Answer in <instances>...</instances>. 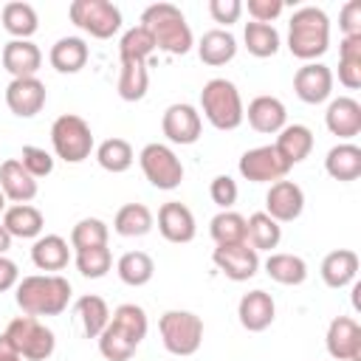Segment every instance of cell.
I'll list each match as a JSON object with an SVG mask.
<instances>
[{
  "instance_id": "1",
  "label": "cell",
  "mask_w": 361,
  "mask_h": 361,
  "mask_svg": "<svg viewBox=\"0 0 361 361\" xmlns=\"http://www.w3.org/2000/svg\"><path fill=\"white\" fill-rule=\"evenodd\" d=\"M17 307L25 316H59L71 302V282L62 274H31L14 288Z\"/></svg>"
},
{
  "instance_id": "2",
  "label": "cell",
  "mask_w": 361,
  "mask_h": 361,
  "mask_svg": "<svg viewBox=\"0 0 361 361\" xmlns=\"http://www.w3.org/2000/svg\"><path fill=\"white\" fill-rule=\"evenodd\" d=\"M141 25L152 34V42L158 51H166L172 56H183L192 51L195 37L183 17V11L172 3H152L141 14Z\"/></svg>"
},
{
  "instance_id": "3",
  "label": "cell",
  "mask_w": 361,
  "mask_h": 361,
  "mask_svg": "<svg viewBox=\"0 0 361 361\" xmlns=\"http://www.w3.org/2000/svg\"><path fill=\"white\" fill-rule=\"evenodd\" d=\"M288 48L302 62H316L330 48V17L316 6H302L288 23Z\"/></svg>"
},
{
  "instance_id": "4",
  "label": "cell",
  "mask_w": 361,
  "mask_h": 361,
  "mask_svg": "<svg viewBox=\"0 0 361 361\" xmlns=\"http://www.w3.org/2000/svg\"><path fill=\"white\" fill-rule=\"evenodd\" d=\"M200 110L206 116V121L214 127V130H237L243 124V96L237 90L234 82L217 76V79H209L200 90Z\"/></svg>"
},
{
  "instance_id": "5",
  "label": "cell",
  "mask_w": 361,
  "mask_h": 361,
  "mask_svg": "<svg viewBox=\"0 0 361 361\" xmlns=\"http://www.w3.org/2000/svg\"><path fill=\"white\" fill-rule=\"evenodd\" d=\"M158 333L172 355H195L203 344V319L192 310H166L158 319Z\"/></svg>"
},
{
  "instance_id": "6",
  "label": "cell",
  "mask_w": 361,
  "mask_h": 361,
  "mask_svg": "<svg viewBox=\"0 0 361 361\" xmlns=\"http://www.w3.org/2000/svg\"><path fill=\"white\" fill-rule=\"evenodd\" d=\"M51 147L56 158H62L65 164H82L93 152L90 124L76 113H62L51 124Z\"/></svg>"
},
{
  "instance_id": "7",
  "label": "cell",
  "mask_w": 361,
  "mask_h": 361,
  "mask_svg": "<svg viewBox=\"0 0 361 361\" xmlns=\"http://www.w3.org/2000/svg\"><path fill=\"white\" fill-rule=\"evenodd\" d=\"M8 344L25 358V361H45L54 355L56 350V338H54V330L45 327L37 316H17L8 322L6 333Z\"/></svg>"
},
{
  "instance_id": "8",
  "label": "cell",
  "mask_w": 361,
  "mask_h": 361,
  "mask_svg": "<svg viewBox=\"0 0 361 361\" xmlns=\"http://www.w3.org/2000/svg\"><path fill=\"white\" fill-rule=\"evenodd\" d=\"M68 17L76 28L96 39H110L121 28V11L110 0H73L68 6Z\"/></svg>"
},
{
  "instance_id": "9",
  "label": "cell",
  "mask_w": 361,
  "mask_h": 361,
  "mask_svg": "<svg viewBox=\"0 0 361 361\" xmlns=\"http://www.w3.org/2000/svg\"><path fill=\"white\" fill-rule=\"evenodd\" d=\"M138 164H141V172L144 178L155 186V189H164V192H172L180 186L183 180V164L180 158L175 155L172 147L166 144H147L141 152H138Z\"/></svg>"
},
{
  "instance_id": "10",
  "label": "cell",
  "mask_w": 361,
  "mask_h": 361,
  "mask_svg": "<svg viewBox=\"0 0 361 361\" xmlns=\"http://www.w3.org/2000/svg\"><path fill=\"white\" fill-rule=\"evenodd\" d=\"M237 169L251 183H276V180H285V175H288L290 166L279 158V152L274 149V144H265V147L245 149L240 155Z\"/></svg>"
},
{
  "instance_id": "11",
  "label": "cell",
  "mask_w": 361,
  "mask_h": 361,
  "mask_svg": "<svg viewBox=\"0 0 361 361\" xmlns=\"http://www.w3.org/2000/svg\"><path fill=\"white\" fill-rule=\"evenodd\" d=\"M212 262L214 268L228 276L231 282H245L259 271V254L248 245V243H237V245H217L212 251Z\"/></svg>"
},
{
  "instance_id": "12",
  "label": "cell",
  "mask_w": 361,
  "mask_h": 361,
  "mask_svg": "<svg viewBox=\"0 0 361 361\" xmlns=\"http://www.w3.org/2000/svg\"><path fill=\"white\" fill-rule=\"evenodd\" d=\"M161 130L166 135V141L172 144H180V147H189L200 138V130H203V118L200 113L192 107V104H183V102H175L164 110L161 116Z\"/></svg>"
},
{
  "instance_id": "13",
  "label": "cell",
  "mask_w": 361,
  "mask_h": 361,
  "mask_svg": "<svg viewBox=\"0 0 361 361\" xmlns=\"http://www.w3.org/2000/svg\"><path fill=\"white\" fill-rule=\"evenodd\" d=\"M324 344L336 361H361V324L353 316H336L327 324Z\"/></svg>"
},
{
  "instance_id": "14",
  "label": "cell",
  "mask_w": 361,
  "mask_h": 361,
  "mask_svg": "<svg viewBox=\"0 0 361 361\" xmlns=\"http://www.w3.org/2000/svg\"><path fill=\"white\" fill-rule=\"evenodd\" d=\"M293 93L305 104H322L333 93V71L322 62H305L293 73Z\"/></svg>"
},
{
  "instance_id": "15",
  "label": "cell",
  "mask_w": 361,
  "mask_h": 361,
  "mask_svg": "<svg viewBox=\"0 0 361 361\" xmlns=\"http://www.w3.org/2000/svg\"><path fill=\"white\" fill-rule=\"evenodd\" d=\"M45 85L37 76L28 79H11L6 87V104L17 118H34L45 107Z\"/></svg>"
},
{
  "instance_id": "16",
  "label": "cell",
  "mask_w": 361,
  "mask_h": 361,
  "mask_svg": "<svg viewBox=\"0 0 361 361\" xmlns=\"http://www.w3.org/2000/svg\"><path fill=\"white\" fill-rule=\"evenodd\" d=\"M305 212V192L293 180H276L271 183L265 195V214L276 223H290Z\"/></svg>"
},
{
  "instance_id": "17",
  "label": "cell",
  "mask_w": 361,
  "mask_h": 361,
  "mask_svg": "<svg viewBox=\"0 0 361 361\" xmlns=\"http://www.w3.org/2000/svg\"><path fill=\"white\" fill-rule=\"evenodd\" d=\"M158 231H161V237L166 243H175V245L192 243L195 234H197L195 214L180 200H169V203H164L158 209Z\"/></svg>"
},
{
  "instance_id": "18",
  "label": "cell",
  "mask_w": 361,
  "mask_h": 361,
  "mask_svg": "<svg viewBox=\"0 0 361 361\" xmlns=\"http://www.w3.org/2000/svg\"><path fill=\"white\" fill-rule=\"evenodd\" d=\"M274 316H276V305H274V296L265 293V290H248L240 296V305H237V319L240 324L248 330V333H262L274 324Z\"/></svg>"
},
{
  "instance_id": "19",
  "label": "cell",
  "mask_w": 361,
  "mask_h": 361,
  "mask_svg": "<svg viewBox=\"0 0 361 361\" xmlns=\"http://www.w3.org/2000/svg\"><path fill=\"white\" fill-rule=\"evenodd\" d=\"M243 118H248L251 130H257L262 135H276L288 124V110L276 96H257L248 102Z\"/></svg>"
},
{
  "instance_id": "20",
  "label": "cell",
  "mask_w": 361,
  "mask_h": 361,
  "mask_svg": "<svg viewBox=\"0 0 361 361\" xmlns=\"http://www.w3.org/2000/svg\"><path fill=\"white\" fill-rule=\"evenodd\" d=\"M0 59H3V68L14 79H28V76H37L42 65V51L31 39H11L3 45Z\"/></svg>"
},
{
  "instance_id": "21",
  "label": "cell",
  "mask_w": 361,
  "mask_h": 361,
  "mask_svg": "<svg viewBox=\"0 0 361 361\" xmlns=\"http://www.w3.org/2000/svg\"><path fill=\"white\" fill-rule=\"evenodd\" d=\"M324 124L333 135L350 141L361 133V104L353 99V96H338L327 104V113H324Z\"/></svg>"
},
{
  "instance_id": "22",
  "label": "cell",
  "mask_w": 361,
  "mask_h": 361,
  "mask_svg": "<svg viewBox=\"0 0 361 361\" xmlns=\"http://www.w3.org/2000/svg\"><path fill=\"white\" fill-rule=\"evenodd\" d=\"M0 189L11 203H31L39 192V183L25 172V166L17 158H8L0 164Z\"/></svg>"
},
{
  "instance_id": "23",
  "label": "cell",
  "mask_w": 361,
  "mask_h": 361,
  "mask_svg": "<svg viewBox=\"0 0 361 361\" xmlns=\"http://www.w3.org/2000/svg\"><path fill=\"white\" fill-rule=\"evenodd\" d=\"M0 223L6 226V231L11 237H20V240H37L42 234V228H45L42 212L37 206H31V203H11V206H6Z\"/></svg>"
},
{
  "instance_id": "24",
  "label": "cell",
  "mask_w": 361,
  "mask_h": 361,
  "mask_svg": "<svg viewBox=\"0 0 361 361\" xmlns=\"http://www.w3.org/2000/svg\"><path fill=\"white\" fill-rule=\"evenodd\" d=\"M274 149L279 152V158L288 166L302 164L310 155V149H313V133H310V127H305V124H285L276 133Z\"/></svg>"
},
{
  "instance_id": "25",
  "label": "cell",
  "mask_w": 361,
  "mask_h": 361,
  "mask_svg": "<svg viewBox=\"0 0 361 361\" xmlns=\"http://www.w3.org/2000/svg\"><path fill=\"white\" fill-rule=\"evenodd\" d=\"M87 56L90 48L82 37H59L48 51V62L59 73H79L87 65Z\"/></svg>"
},
{
  "instance_id": "26",
  "label": "cell",
  "mask_w": 361,
  "mask_h": 361,
  "mask_svg": "<svg viewBox=\"0 0 361 361\" xmlns=\"http://www.w3.org/2000/svg\"><path fill=\"white\" fill-rule=\"evenodd\" d=\"M68 259H71V248H68V240L59 234H39L31 245V262L45 274L62 271Z\"/></svg>"
},
{
  "instance_id": "27",
  "label": "cell",
  "mask_w": 361,
  "mask_h": 361,
  "mask_svg": "<svg viewBox=\"0 0 361 361\" xmlns=\"http://www.w3.org/2000/svg\"><path fill=\"white\" fill-rule=\"evenodd\" d=\"M324 172L333 180H341V183L358 180L361 178V147H355L350 141H341V144L330 147V152L324 158Z\"/></svg>"
},
{
  "instance_id": "28",
  "label": "cell",
  "mask_w": 361,
  "mask_h": 361,
  "mask_svg": "<svg viewBox=\"0 0 361 361\" xmlns=\"http://www.w3.org/2000/svg\"><path fill=\"white\" fill-rule=\"evenodd\" d=\"M358 274V254L353 248H336L322 259V279L327 288H347L355 282Z\"/></svg>"
},
{
  "instance_id": "29",
  "label": "cell",
  "mask_w": 361,
  "mask_h": 361,
  "mask_svg": "<svg viewBox=\"0 0 361 361\" xmlns=\"http://www.w3.org/2000/svg\"><path fill=\"white\" fill-rule=\"evenodd\" d=\"M197 56L203 65H212V68H220L226 62H231L237 56V39L231 31L226 28H212L200 37L197 42Z\"/></svg>"
},
{
  "instance_id": "30",
  "label": "cell",
  "mask_w": 361,
  "mask_h": 361,
  "mask_svg": "<svg viewBox=\"0 0 361 361\" xmlns=\"http://www.w3.org/2000/svg\"><path fill=\"white\" fill-rule=\"evenodd\" d=\"M3 28L14 37V39H31L39 28V20H37V11L31 3H23V0H11L3 6Z\"/></svg>"
},
{
  "instance_id": "31",
  "label": "cell",
  "mask_w": 361,
  "mask_h": 361,
  "mask_svg": "<svg viewBox=\"0 0 361 361\" xmlns=\"http://www.w3.org/2000/svg\"><path fill=\"white\" fill-rule=\"evenodd\" d=\"M155 226L152 212L144 203H124L113 217V231L118 237H144Z\"/></svg>"
},
{
  "instance_id": "32",
  "label": "cell",
  "mask_w": 361,
  "mask_h": 361,
  "mask_svg": "<svg viewBox=\"0 0 361 361\" xmlns=\"http://www.w3.org/2000/svg\"><path fill=\"white\" fill-rule=\"evenodd\" d=\"M282 240V226L268 217L265 212H254L248 220H245V243L259 254V251H271L276 248Z\"/></svg>"
},
{
  "instance_id": "33",
  "label": "cell",
  "mask_w": 361,
  "mask_h": 361,
  "mask_svg": "<svg viewBox=\"0 0 361 361\" xmlns=\"http://www.w3.org/2000/svg\"><path fill=\"white\" fill-rule=\"evenodd\" d=\"M265 274L279 285H302L307 279V262L299 254L276 251L265 259Z\"/></svg>"
},
{
  "instance_id": "34",
  "label": "cell",
  "mask_w": 361,
  "mask_h": 361,
  "mask_svg": "<svg viewBox=\"0 0 361 361\" xmlns=\"http://www.w3.org/2000/svg\"><path fill=\"white\" fill-rule=\"evenodd\" d=\"M76 316H79V322H82L85 338H99L102 330H104L107 322H110V307H107V302H104L102 296L85 293V296L76 299Z\"/></svg>"
},
{
  "instance_id": "35",
  "label": "cell",
  "mask_w": 361,
  "mask_h": 361,
  "mask_svg": "<svg viewBox=\"0 0 361 361\" xmlns=\"http://www.w3.org/2000/svg\"><path fill=\"white\" fill-rule=\"evenodd\" d=\"M116 274H118V279H121L124 285L141 288V285H147V282L152 279L155 262H152V257H149L147 251H127V254L118 257Z\"/></svg>"
},
{
  "instance_id": "36",
  "label": "cell",
  "mask_w": 361,
  "mask_h": 361,
  "mask_svg": "<svg viewBox=\"0 0 361 361\" xmlns=\"http://www.w3.org/2000/svg\"><path fill=\"white\" fill-rule=\"evenodd\" d=\"M338 82L347 90L361 87V37H341L338 45Z\"/></svg>"
},
{
  "instance_id": "37",
  "label": "cell",
  "mask_w": 361,
  "mask_h": 361,
  "mask_svg": "<svg viewBox=\"0 0 361 361\" xmlns=\"http://www.w3.org/2000/svg\"><path fill=\"white\" fill-rule=\"evenodd\" d=\"M96 161L104 172H113V175H121L133 166L135 161V152L130 147V141L124 138H104L99 147H96Z\"/></svg>"
},
{
  "instance_id": "38",
  "label": "cell",
  "mask_w": 361,
  "mask_h": 361,
  "mask_svg": "<svg viewBox=\"0 0 361 361\" xmlns=\"http://www.w3.org/2000/svg\"><path fill=\"white\" fill-rule=\"evenodd\" d=\"M243 42H245L251 56L268 59V56H274L279 51V31L274 25H268V23H245Z\"/></svg>"
},
{
  "instance_id": "39",
  "label": "cell",
  "mask_w": 361,
  "mask_h": 361,
  "mask_svg": "<svg viewBox=\"0 0 361 361\" xmlns=\"http://www.w3.org/2000/svg\"><path fill=\"white\" fill-rule=\"evenodd\" d=\"M147 87H149V71H147V62H135V59H127L121 62V73H118V96L124 102H141L147 96Z\"/></svg>"
},
{
  "instance_id": "40",
  "label": "cell",
  "mask_w": 361,
  "mask_h": 361,
  "mask_svg": "<svg viewBox=\"0 0 361 361\" xmlns=\"http://www.w3.org/2000/svg\"><path fill=\"white\" fill-rule=\"evenodd\" d=\"M110 324H113L116 330H121L127 338H133L135 344H141L144 336H147V330H149V319H147L144 307H141V305H133V302L118 305V307L110 313Z\"/></svg>"
},
{
  "instance_id": "41",
  "label": "cell",
  "mask_w": 361,
  "mask_h": 361,
  "mask_svg": "<svg viewBox=\"0 0 361 361\" xmlns=\"http://www.w3.org/2000/svg\"><path fill=\"white\" fill-rule=\"evenodd\" d=\"M209 234L214 240V245H237V243H245V217L226 209V212H217L209 223Z\"/></svg>"
},
{
  "instance_id": "42",
  "label": "cell",
  "mask_w": 361,
  "mask_h": 361,
  "mask_svg": "<svg viewBox=\"0 0 361 361\" xmlns=\"http://www.w3.org/2000/svg\"><path fill=\"white\" fill-rule=\"evenodd\" d=\"M152 51H155L152 34H149L144 25H133V28H127V31L121 34V39H118V56H121V62H127V59L147 62Z\"/></svg>"
},
{
  "instance_id": "43",
  "label": "cell",
  "mask_w": 361,
  "mask_h": 361,
  "mask_svg": "<svg viewBox=\"0 0 361 361\" xmlns=\"http://www.w3.org/2000/svg\"><path fill=\"white\" fill-rule=\"evenodd\" d=\"M107 223L99 217H82L73 228H71V248L73 251H85V248H99L107 245Z\"/></svg>"
},
{
  "instance_id": "44",
  "label": "cell",
  "mask_w": 361,
  "mask_h": 361,
  "mask_svg": "<svg viewBox=\"0 0 361 361\" xmlns=\"http://www.w3.org/2000/svg\"><path fill=\"white\" fill-rule=\"evenodd\" d=\"M96 341H99V353H102L107 361H130L133 353L138 350V344H135L133 338H127L121 330H116L110 322H107V327L102 330V336H99Z\"/></svg>"
},
{
  "instance_id": "45",
  "label": "cell",
  "mask_w": 361,
  "mask_h": 361,
  "mask_svg": "<svg viewBox=\"0 0 361 361\" xmlns=\"http://www.w3.org/2000/svg\"><path fill=\"white\" fill-rule=\"evenodd\" d=\"M113 265V254L107 245H99V248H85V251H76V268L85 279H102Z\"/></svg>"
},
{
  "instance_id": "46",
  "label": "cell",
  "mask_w": 361,
  "mask_h": 361,
  "mask_svg": "<svg viewBox=\"0 0 361 361\" xmlns=\"http://www.w3.org/2000/svg\"><path fill=\"white\" fill-rule=\"evenodd\" d=\"M23 166H25V172L31 175V178H48L51 172H54V158H51V152H45L42 147H34V144H28V147H23V152H20V158H17Z\"/></svg>"
},
{
  "instance_id": "47",
  "label": "cell",
  "mask_w": 361,
  "mask_h": 361,
  "mask_svg": "<svg viewBox=\"0 0 361 361\" xmlns=\"http://www.w3.org/2000/svg\"><path fill=\"white\" fill-rule=\"evenodd\" d=\"M237 195H240V189H237V180H234L231 175H217V178H212V183H209V197H212V203L220 206V212L231 209V206L237 203Z\"/></svg>"
},
{
  "instance_id": "48",
  "label": "cell",
  "mask_w": 361,
  "mask_h": 361,
  "mask_svg": "<svg viewBox=\"0 0 361 361\" xmlns=\"http://www.w3.org/2000/svg\"><path fill=\"white\" fill-rule=\"evenodd\" d=\"M209 14L214 23L220 25H231L240 20L243 14V3L240 0H209Z\"/></svg>"
},
{
  "instance_id": "49",
  "label": "cell",
  "mask_w": 361,
  "mask_h": 361,
  "mask_svg": "<svg viewBox=\"0 0 361 361\" xmlns=\"http://www.w3.org/2000/svg\"><path fill=\"white\" fill-rule=\"evenodd\" d=\"M282 11H285V3L282 0H248L251 23H268L271 25Z\"/></svg>"
},
{
  "instance_id": "50",
  "label": "cell",
  "mask_w": 361,
  "mask_h": 361,
  "mask_svg": "<svg viewBox=\"0 0 361 361\" xmlns=\"http://www.w3.org/2000/svg\"><path fill=\"white\" fill-rule=\"evenodd\" d=\"M338 25H341L344 37H361V0L344 3L341 14H338Z\"/></svg>"
},
{
  "instance_id": "51",
  "label": "cell",
  "mask_w": 361,
  "mask_h": 361,
  "mask_svg": "<svg viewBox=\"0 0 361 361\" xmlns=\"http://www.w3.org/2000/svg\"><path fill=\"white\" fill-rule=\"evenodd\" d=\"M17 282H20L17 262H14V259H8V257H0V293H3V290L17 288Z\"/></svg>"
},
{
  "instance_id": "52",
  "label": "cell",
  "mask_w": 361,
  "mask_h": 361,
  "mask_svg": "<svg viewBox=\"0 0 361 361\" xmlns=\"http://www.w3.org/2000/svg\"><path fill=\"white\" fill-rule=\"evenodd\" d=\"M0 361H25L11 344H8V338L6 336H0Z\"/></svg>"
},
{
  "instance_id": "53",
  "label": "cell",
  "mask_w": 361,
  "mask_h": 361,
  "mask_svg": "<svg viewBox=\"0 0 361 361\" xmlns=\"http://www.w3.org/2000/svg\"><path fill=\"white\" fill-rule=\"evenodd\" d=\"M11 240H14V237H11V234L6 231V226L0 223V257H6V251L11 248Z\"/></svg>"
},
{
  "instance_id": "54",
  "label": "cell",
  "mask_w": 361,
  "mask_h": 361,
  "mask_svg": "<svg viewBox=\"0 0 361 361\" xmlns=\"http://www.w3.org/2000/svg\"><path fill=\"white\" fill-rule=\"evenodd\" d=\"M6 212V195H3V189H0V214Z\"/></svg>"
}]
</instances>
